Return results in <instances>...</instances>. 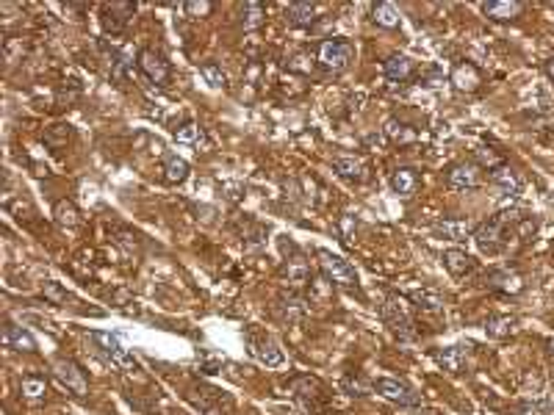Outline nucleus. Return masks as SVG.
Wrapping results in <instances>:
<instances>
[{
	"mask_svg": "<svg viewBox=\"0 0 554 415\" xmlns=\"http://www.w3.org/2000/svg\"><path fill=\"white\" fill-rule=\"evenodd\" d=\"M92 341H94L97 352L106 355V360H108L111 366H117V369H122V371L139 369V360L133 357V352H128V349L122 346V341H119L117 335H111V332H92Z\"/></svg>",
	"mask_w": 554,
	"mask_h": 415,
	"instance_id": "nucleus-1",
	"label": "nucleus"
},
{
	"mask_svg": "<svg viewBox=\"0 0 554 415\" xmlns=\"http://www.w3.org/2000/svg\"><path fill=\"white\" fill-rule=\"evenodd\" d=\"M352 61V44L341 39H324L319 44V64L330 72H344Z\"/></svg>",
	"mask_w": 554,
	"mask_h": 415,
	"instance_id": "nucleus-2",
	"label": "nucleus"
},
{
	"mask_svg": "<svg viewBox=\"0 0 554 415\" xmlns=\"http://www.w3.org/2000/svg\"><path fill=\"white\" fill-rule=\"evenodd\" d=\"M505 224H507V213H499V216H494V219H488L485 224H480L477 230H474V241H477V246L482 249V252H488V255H494V252H499V246L505 244Z\"/></svg>",
	"mask_w": 554,
	"mask_h": 415,
	"instance_id": "nucleus-3",
	"label": "nucleus"
},
{
	"mask_svg": "<svg viewBox=\"0 0 554 415\" xmlns=\"http://www.w3.org/2000/svg\"><path fill=\"white\" fill-rule=\"evenodd\" d=\"M319 266H321L324 277L333 280V282H338V285H346V288H349V285L358 282L355 269H352L341 255H333V252H327V249H319Z\"/></svg>",
	"mask_w": 554,
	"mask_h": 415,
	"instance_id": "nucleus-4",
	"label": "nucleus"
},
{
	"mask_svg": "<svg viewBox=\"0 0 554 415\" xmlns=\"http://www.w3.org/2000/svg\"><path fill=\"white\" fill-rule=\"evenodd\" d=\"M136 64H139V69L144 72V78L150 83L164 86L169 81V64H167V58L161 53H156V50H139Z\"/></svg>",
	"mask_w": 554,
	"mask_h": 415,
	"instance_id": "nucleus-5",
	"label": "nucleus"
},
{
	"mask_svg": "<svg viewBox=\"0 0 554 415\" xmlns=\"http://www.w3.org/2000/svg\"><path fill=\"white\" fill-rule=\"evenodd\" d=\"M383 321L396 332V335H410V327H413V319H410V313H408V307H405V302L399 299V296H388L385 302H383Z\"/></svg>",
	"mask_w": 554,
	"mask_h": 415,
	"instance_id": "nucleus-6",
	"label": "nucleus"
},
{
	"mask_svg": "<svg viewBox=\"0 0 554 415\" xmlns=\"http://www.w3.org/2000/svg\"><path fill=\"white\" fill-rule=\"evenodd\" d=\"M374 391H377L380 396H385L388 402H396V405H405V407H416V405L421 402L419 393H416L413 388H408V385L399 382V380H388V377L377 380V382H374Z\"/></svg>",
	"mask_w": 554,
	"mask_h": 415,
	"instance_id": "nucleus-7",
	"label": "nucleus"
},
{
	"mask_svg": "<svg viewBox=\"0 0 554 415\" xmlns=\"http://www.w3.org/2000/svg\"><path fill=\"white\" fill-rule=\"evenodd\" d=\"M247 344H250V352H253V357L258 360V363H264V366H269V369H277L280 363H283V349L277 346L275 341L269 338V335H247Z\"/></svg>",
	"mask_w": 554,
	"mask_h": 415,
	"instance_id": "nucleus-8",
	"label": "nucleus"
},
{
	"mask_svg": "<svg viewBox=\"0 0 554 415\" xmlns=\"http://www.w3.org/2000/svg\"><path fill=\"white\" fill-rule=\"evenodd\" d=\"M53 371H56V377H58V382L67 388V391H72L75 396H86L89 393V385H86V374L72 363V360H58L56 366H53Z\"/></svg>",
	"mask_w": 554,
	"mask_h": 415,
	"instance_id": "nucleus-9",
	"label": "nucleus"
},
{
	"mask_svg": "<svg viewBox=\"0 0 554 415\" xmlns=\"http://www.w3.org/2000/svg\"><path fill=\"white\" fill-rule=\"evenodd\" d=\"M133 14H136L133 3H106L103 6V28L108 33H119V31H125V25L131 22Z\"/></svg>",
	"mask_w": 554,
	"mask_h": 415,
	"instance_id": "nucleus-10",
	"label": "nucleus"
},
{
	"mask_svg": "<svg viewBox=\"0 0 554 415\" xmlns=\"http://www.w3.org/2000/svg\"><path fill=\"white\" fill-rule=\"evenodd\" d=\"M446 186L452 192H471L480 186V175H477V167L474 164H458L449 169L446 175Z\"/></svg>",
	"mask_w": 554,
	"mask_h": 415,
	"instance_id": "nucleus-11",
	"label": "nucleus"
},
{
	"mask_svg": "<svg viewBox=\"0 0 554 415\" xmlns=\"http://www.w3.org/2000/svg\"><path fill=\"white\" fill-rule=\"evenodd\" d=\"M0 344L8 346V349H17V352H36V341L31 332H25L22 327H14V324H6L3 332H0Z\"/></svg>",
	"mask_w": 554,
	"mask_h": 415,
	"instance_id": "nucleus-12",
	"label": "nucleus"
},
{
	"mask_svg": "<svg viewBox=\"0 0 554 415\" xmlns=\"http://www.w3.org/2000/svg\"><path fill=\"white\" fill-rule=\"evenodd\" d=\"M521 3L519 0H491V3H482V11H485V17H491V19H496V22H510V19H516L519 14H521Z\"/></svg>",
	"mask_w": 554,
	"mask_h": 415,
	"instance_id": "nucleus-13",
	"label": "nucleus"
},
{
	"mask_svg": "<svg viewBox=\"0 0 554 415\" xmlns=\"http://www.w3.org/2000/svg\"><path fill=\"white\" fill-rule=\"evenodd\" d=\"M444 266H446V271H449L452 277H466V274L474 269V260H471V255L463 252V249H446V252H444Z\"/></svg>",
	"mask_w": 554,
	"mask_h": 415,
	"instance_id": "nucleus-14",
	"label": "nucleus"
},
{
	"mask_svg": "<svg viewBox=\"0 0 554 415\" xmlns=\"http://www.w3.org/2000/svg\"><path fill=\"white\" fill-rule=\"evenodd\" d=\"M285 17H288V22H291L294 28H308V25L316 19V6L308 3V0H296V3H291V6L285 8Z\"/></svg>",
	"mask_w": 554,
	"mask_h": 415,
	"instance_id": "nucleus-15",
	"label": "nucleus"
},
{
	"mask_svg": "<svg viewBox=\"0 0 554 415\" xmlns=\"http://www.w3.org/2000/svg\"><path fill=\"white\" fill-rule=\"evenodd\" d=\"M435 232L449 241H463L471 235V224L466 219H441V221H435Z\"/></svg>",
	"mask_w": 554,
	"mask_h": 415,
	"instance_id": "nucleus-16",
	"label": "nucleus"
},
{
	"mask_svg": "<svg viewBox=\"0 0 554 415\" xmlns=\"http://www.w3.org/2000/svg\"><path fill=\"white\" fill-rule=\"evenodd\" d=\"M333 169H335L341 178H346V180H363V178H366L363 161L355 158V155H338V158H333Z\"/></svg>",
	"mask_w": 554,
	"mask_h": 415,
	"instance_id": "nucleus-17",
	"label": "nucleus"
},
{
	"mask_svg": "<svg viewBox=\"0 0 554 415\" xmlns=\"http://www.w3.org/2000/svg\"><path fill=\"white\" fill-rule=\"evenodd\" d=\"M491 183L494 186H499L507 197H516L519 194V189H521V183H519V178L513 175V169L510 167H505V164H499V167H494L491 169Z\"/></svg>",
	"mask_w": 554,
	"mask_h": 415,
	"instance_id": "nucleus-18",
	"label": "nucleus"
},
{
	"mask_svg": "<svg viewBox=\"0 0 554 415\" xmlns=\"http://www.w3.org/2000/svg\"><path fill=\"white\" fill-rule=\"evenodd\" d=\"M391 189H394L396 194H402V197H410V194H416V189H419V175H416L413 169L402 167V169L394 172V178H391Z\"/></svg>",
	"mask_w": 554,
	"mask_h": 415,
	"instance_id": "nucleus-19",
	"label": "nucleus"
},
{
	"mask_svg": "<svg viewBox=\"0 0 554 415\" xmlns=\"http://www.w3.org/2000/svg\"><path fill=\"white\" fill-rule=\"evenodd\" d=\"M452 83L460 89V92H474L480 86V72L474 64H460L455 72H452Z\"/></svg>",
	"mask_w": 554,
	"mask_h": 415,
	"instance_id": "nucleus-20",
	"label": "nucleus"
},
{
	"mask_svg": "<svg viewBox=\"0 0 554 415\" xmlns=\"http://www.w3.org/2000/svg\"><path fill=\"white\" fill-rule=\"evenodd\" d=\"M410 72H413V58L399 56V53H394V56L385 58V75L391 81H405Z\"/></svg>",
	"mask_w": 554,
	"mask_h": 415,
	"instance_id": "nucleus-21",
	"label": "nucleus"
},
{
	"mask_svg": "<svg viewBox=\"0 0 554 415\" xmlns=\"http://www.w3.org/2000/svg\"><path fill=\"white\" fill-rule=\"evenodd\" d=\"M410 299L416 302V307L427 310V313H441L444 310V296L438 291L421 288V291H410Z\"/></svg>",
	"mask_w": 554,
	"mask_h": 415,
	"instance_id": "nucleus-22",
	"label": "nucleus"
},
{
	"mask_svg": "<svg viewBox=\"0 0 554 415\" xmlns=\"http://www.w3.org/2000/svg\"><path fill=\"white\" fill-rule=\"evenodd\" d=\"M435 360H438V366H441L444 371H449V374H460L463 366H466V357H463V352H460L458 346L441 349V352L435 355Z\"/></svg>",
	"mask_w": 554,
	"mask_h": 415,
	"instance_id": "nucleus-23",
	"label": "nucleus"
},
{
	"mask_svg": "<svg viewBox=\"0 0 554 415\" xmlns=\"http://www.w3.org/2000/svg\"><path fill=\"white\" fill-rule=\"evenodd\" d=\"M186 178H189V164H186L181 155H169L167 164H164V180L172 183V186H178V183H183Z\"/></svg>",
	"mask_w": 554,
	"mask_h": 415,
	"instance_id": "nucleus-24",
	"label": "nucleus"
},
{
	"mask_svg": "<svg viewBox=\"0 0 554 415\" xmlns=\"http://www.w3.org/2000/svg\"><path fill=\"white\" fill-rule=\"evenodd\" d=\"M53 219H56L58 227H78L81 213H78V208L72 205L69 200H58L56 208H53Z\"/></svg>",
	"mask_w": 554,
	"mask_h": 415,
	"instance_id": "nucleus-25",
	"label": "nucleus"
},
{
	"mask_svg": "<svg viewBox=\"0 0 554 415\" xmlns=\"http://www.w3.org/2000/svg\"><path fill=\"white\" fill-rule=\"evenodd\" d=\"M491 285L496 291H505V294H519L524 288V282H521V277L516 271H494L491 274Z\"/></svg>",
	"mask_w": 554,
	"mask_h": 415,
	"instance_id": "nucleus-26",
	"label": "nucleus"
},
{
	"mask_svg": "<svg viewBox=\"0 0 554 415\" xmlns=\"http://www.w3.org/2000/svg\"><path fill=\"white\" fill-rule=\"evenodd\" d=\"M371 14H374V22L383 25V28H388V31L399 25V8L394 3H377L371 8Z\"/></svg>",
	"mask_w": 554,
	"mask_h": 415,
	"instance_id": "nucleus-27",
	"label": "nucleus"
},
{
	"mask_svg": "<svg viewBox=\"0 0 554 415\" xmlns=\"http://www.w3.org/2000/svg\"><path fill=\"white\" fill-rule=\"evenodd\" d=\"M516 330V319L513 316H494L485 321V332L491 338H507Z\"/></svg>",
	"mask_w": 554,
	"mask_h": 415,
	"instance_id": "nucleus-28",
	"label": "nucleus"
},
{
	"mask_svg": "<svg viewBox=\"0 0 554 415\" xmlns=\"http://www.w3.org/2000/svg\"><path fill=\"white\" fill-rule=\"evenodd\" d=\"M264 17H267V11H264L261 3H244V8H242L244 31H255V28H261V25H264Z\"/></svg>",
	"mask_w": 554,
	"mask_h": 415,
	"instance_id": "nucleus-29",
	"label": "nucleus"
},
{
	"mask_svg": "<svg viewBox=\"0 0 554 415\" xmlns=\"http://www.w3.org/2000/svg\"><path fill=\"white\" fill-rule=\"evenodd\" d=\"M200 72H203V78H205L208 86H214V89H225V86H228V75H225V69H222L219 64L205 61V64L200 67Z\"/></svg>",
	"mask_w": 554,
	"mask_h": 415,
	"instance_id": "nucleus-30",
	"label": "nucleus"
},
{
	"mask_svg": "<svg viewBox=\"0 0 554 415\" xmlns=\"http://www.w3.org/2000/svg\"><path fill=\"white\" fill-rule=\"evenodd\" d=\"M283 274H285L288 282H294V285H305V282L310 280V269H308L302 260H288V263L283 266Z\"/></svg>",
	"mask_w": 554,
	"mask_h": 415,
	"instance_id": "nucleus-31",
	"label": "nucleus"
},
{
	"mask_svg": "<svg viewBox=\"0 0 554 415\" xmlns=\"http://www.w3.org/2000/svg\"><path fill=\"white\" fill-rule=\"evenodd\" d=\"M19 391H22L25 399H44V393H47V382H44L42 377H25L22 385H19Z\"/></svg>",
	"mask_w": 554,
	"mask_h": 415,
	"instance_id": "nucleus-32",
	"label": "nucleus"
},
{
	"mask_svg": "<svg viewBox=\"0 0 554 415\" xmlns=\"http://www.w3.org/2000/svg\"><path fill=\"white\" fill-rule=\"evenodd\" d=\"M175 139H178L181 144H200V139H203V130H200L194 122H186L183 128H178V130H175Z\"/></svg>",
	"mask_w": 554,
	"mask_h": 415,
	"instance_id": "nucleus-33",
	"label": "nucleus"
},
{
	"mask_svg": "<svg viewBox=\"0 0 554 415\" xmlns=\"http://www.w3.org/2000/svg\"><path fill=\"white\" fill-rule=\"evenodd\" d=\"M385 136L388 139H394V142H413V130H408L402 122H396V119H388L385 122Z\"/></svg>",
	"mask_w": 554,
	"mask_h": 415,
	"instance_id": "nucleus-34",
	"label": "nucleus"
},
{
	"mask_svg": "<svg viewBox=\"0 0 554 415\" xmlns=\"http://www.w3.org/2000/svg\"><path fill=\"white\" fill-rule=\"evenodd\" d=\"M67 139H69V125H53V128L44 133V142H47L50 147H61V144H67Z\"/></svg>",
	"mask_w": 554,
	"mask_h": 415,
	"instance_id": "nucleus-35",
	"label": "nucleus"
},
{
	"mask_svg": "<svg viewBox=\"0 0 554 415\" xmlns=\"http://www.w3.org/2000/svg\"><path fill=\"white\" fill-rule=\"evenodd\" d=\"M42 294H44V299H50L53 305H64V302L69 299V294H67L58 282H44V291H42Z\"/></svg>",
	"mask_w": 554,
	"mask_h": 415,
	"instance_id": "nucleus-36",
	"label": "nucleus"
},
{
	"mask_svg": "<svg viewBox=\"0 0 554 415\" xmlns=\"http://www.w3.org/2000/svg\"><path fill=\"white\" fill-rule=\"evenodd\" d=\"M183 8H186V14H192V17H208V14L214 11V3H208V0H189Z\"/></svg>",
	"mask_w": 554,
	"mask_h": 415,
	"instance_id": "nucleus-37",
	"label": "nucleus"
},
{
	"mask_svg": "<svg viewBox=\"0 0 554 415\" xmlns=\"http://www.w3.org/2000/svg\"><path fill=\"white\" fill-rule=\"evenodd\" d=\"M510 415H549V407H544V405H532V402H524V405L513 407Z\"/></svg>",
	"mask_w": 554,
	"mask_h": 415,
	"instance_id": "nucleus-38",
	"label": "nucleus"
},
{
	"mask_svg": "<svg viewBox=\"0 0 554 415\" xmlns=\"http://www.w3.org/2000/svg\"><path fill=\"white\" fill-rule=\"evenodd\" d=\"M341 385H344V391L352 393V396H366V393H369V388H366L360 380H355V377H344Z\"/></svg>",
	"mask_w": 554,
	"mask_h": 415,
	"instance_id": "nucleus-39",
	"label": "nucleus"
},
{
	"mask_svg": "<svg viewBox=\"0 0 554 415\" xmlns=\"http://www.w3.org/2000/svg\"><path fill=\"white\" fill-rule=\"evenodd\" d=\"M477 161H480V164H488L491 169L499 167V158H496V153H494L491 147H480V150H477Z\"/></svg>",
	"mask_w": 554,
	"mask_h": 415,
	"instance_id": "nucleus-40",
	"label": "nucleus"
},
{
	"mask_svg": "<svg viewBox=\"0 0 554 415\" xmlns=\"http://www.w3.org/2000/svg\"><path fill=\"white\" fill-rule=\"evenodd\" d=\"M546 72H549V78H554V58L549 61V64H546Z\"/></svg>",
	"mask_w": 554,
	"mask_h": 415,
	"instance_id": "nucleus-41",
	"label": "nucleus"
},
{
	"mask_svg": "<svg viewBox=\"0 0 554 415\" xmlns=\"http://www.w3.org/2000/svg\"><path fill=\"white\" fill-rule=\"evenodd\" d=\"M205 415H228V413H222L219 407H214V410H205Z\"/></svg>",
	"mask_w": 554,
	"mask_h": 415,
	"instance_id": "nucleus-42",
	"label": "nucleus"
}]
</instances>
